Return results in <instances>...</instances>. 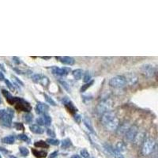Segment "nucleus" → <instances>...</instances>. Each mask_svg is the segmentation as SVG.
<instances>
[{
    "mask_svg": "<svg viewBox=\"0 0 158 158\" xmlns=\"http://www.w3.org/2000/svg\"><path fill=\"white\" fill-rule=\"evenodd\" d=\"M109 85L113 88H123L127 85L126 79L123 75H116L110 79Z\"/></svg>",
    "mask_w": 158,
    "mask_h": 158,
    "instance_id": "obj_5",
    "label": "nucleus"
},
{
    "mask_svg": "<svg viewBox=\"0 0 158 158\" xmlns=\"http://www.w3.org/2000/svg\"><path fill=\"white\" fill-rule=\"evenodd\" d=\"M80 154H81V156L84 158L89 157V152L86 150V149H81V152H80Z\"/></svg>",
    "mask_w": 158,
    "mask_h": 158,
    "instance_id": "obj_36",
    "label": "nucleus"
},
{
    "mask_svg": "<svg viewBox=\"0 0 158 158\" xmlns=\"http://www.w3.org/2000/svg\"><path fill=\"white\" fill-rule=\"evenodd\" d=\"M83 122H84L85 126L86 127L87 129H88L90 132H92V133H94V127H93V125H92L89 118H88V117H84V118H83Z\"/></svg>",
    "mask_w": 158,
    "mask_h": 158,
    "instance_id": "obj_22",
    "label": "nucleus"
},
{
    "mask_svg": "<svg viewBox=\"0 0 158 158\" xmlns=\"http://www.w3.org/2000/svg\"><path fill=\"white\" fill-rule=\"evenodd\" d=\"M104 150L107 154V156L108 155V156L112 158H116L118 156V153L115 151V149H114L112 146L108 145V144L104 145Z\"/></svg>",
    "mask_w": 158,
    "mask_h": 158,
    "instance_id": "obj_13",
    "label": "nucleus"
},
{
    "mask_svg": "<svg viewBox=\"0 0 158 158\" xmlns=\"http://www.w3.org/2000/svg\"><path fill=\"white\" fill-rule=\"evenodd\" d=\"M2 94H3L4 97H6V99L7 102L9 103V104H12V105L13 104H15V103H16L17 101L18 100V97H13V96L10 94L9 92L6 91V89H2Z\"/></svg>",
    "mask_w": 158,
    "mask_h": 158,
    "instance_id": "obj_15",
    "label": "nucleus"
},
{
    "mask_svg": "<svg viewBox=\"0 0 158 158\" xmlns=\"http://www.w3.org/2000/svg\"><path fill=\"white\" fill-rule=\"evenodd\" d=\"M4 81H5V83H6V86L8 87V89H9L10 90V91H15V86H14V85L12 84V83L10 82V81H9V80H8V79H5V80H4Z\"/></svg>",
    "mask_w": 158,
    "mask_h": 158,
    "instance_id": "obj_34",
    "label": "nucleus"
},
{
    "mask_svg": "<svg viewBox=\"0 0 158 158\" xmlns=\"http://www.w3.org/2000/svg\"><path fill=\"white\" fill-rule=\"evenodd\" d=\"M22 118L25 123H31L33 120V115L30 112H28L22 116Z\"/></svg>",
    "mask_w": 158,
    "mask_h": 158,
    "instance_id": "obj_24",
    "label": "nucleus"
},
{
    "mask_svg": "<svg viewBox=\"0 0 158 158\" xmlns=\"http://www.w3.org/2000/svg\"><path fill=\"white\" fill-rule=\"evenodd\" d=\"M74 119H75L76 120V122L77 123H80L81 121V115H76L75 116H74Z\"/></svg>",
    "mask_w": 158,
    "mask_h": 158,
    "instance_id": "obj_42",
    "label": "nucleus"
},
{
    "mask_svg": "<svg viewBox=\"0 0 158 158\" xmlns=\"http://www.w3.org/2000/svg\"><path fill=\"white\" fill-rule=\"evenodd\" d=\"M43 117V119H44V126L46 127H49L52 124V117L50 116L48 114H44V115H42Z\"/></svg>",
    "mask_w": 158,
    "mask_h": 158,
    "instance_id": "obj_26",
    "label": "nucleus"
},
{
    "mask_svg": "<svg viewBox=\"0 0 158 158\" xmlns=\"http://www.w3.org/2000/svg\"><path fill=\"white\" fill-rule=\"evenodd\" d=\"M156 149V143L153 138H147L142 143V153L144 156H149Z\"/></svg>",
    "mask_w": 158,
    "mask_h": 158,
    "instance_id": "obj_2",
    "label": "nucleus"
},
{
    "mask_svg": "<svg viewBox=\"0 0 158 158\" xmlns=\"http://www.w3.org/2000/svg\"><path fill=\"white\" fill-rule=\"evenodd\" d=\"M49 110V106L44 103L38 102L35 107V111L39 115H44L47 114L48 111Z\"/></svg>",
    "mask_w": 158,
    "mask_h": 158,
    "instance_id": "obj_11",
    "label": "nucleus"
},
{
    "mask_svg": "<svg viewBox=\"0 0 158 158\" xmlns=\"http://www.w3.org/2000/svg\"><path fill=\"white\" fill-rule=\"evenodd\" d=\"M12 77H13V78H15V81H16V84L18 85V86H19V85H22V86H23L24 83L22 82V81H21V80H19V79H18V77H15V76H12Z\"/></svg>",
    "mask_w": 158,
    "mask_h": 158,
    "instance_id": "obj_40",
    "label": "nucleus"
},
{
    "mask_svg": "<svg viewBox=\"0 0 158 158\" xmlns=\"http://www.w3.org/2000/svg\"><path fill=\"white\" fill-rule=\"evenodd\" d=\"M41 59H50L51 57H41Z\"/></svg>",
    "mask_w": 158,
    "mask_h": 158,
    "instance_id": "obj_46",
    "label": "nucleus"
},
{
    "mask_svg": "<svg viewBox=\"0 0 158 158\" xmlns=\"http://www.w3.org/2000/svg\"><path fill=\"white\" fill-rule=\"evenodd\" d=\"M58 156V151H55L53 153H51L50 155V158H55Z\"/></svg>",
    "mask_w": 158,
    "mask_h": 158,
    "instance_id": "obj_43",
    "label": "nucleus"
},
{
    "mask_svg": "<svg viewBox=\"0 0 158 158\" xmlns=\"http://www.w3.org/2000/svg\"><path fill=\"white\" fill-rule=\"evenodd\" d=\"M15 115V111L11 108L6 109L5 112L0 117V123L5 127H10L12 126V119Z\"/></svg>",
    "mask_w": 158,
    "mask_h": 158,
    "instance_id": "obj_3",
    "label": "nucleus"
},
{
    "mask_svg": "<svg viewBox=\"0 0 158 158\" xmlns=\"http://www.w3.org/2000/svg\"><path fill=\"white\" fill-rule=\"evenodd\" d=\"M0 158H2V156H1V154H0Z\"/></svg>",
    "mask_w": 158,
    "mask_h": 158,
    "instance_id": "obj_49",
    "label": "nucleus"
},
{
    "mask_svg": "<svg viewBox=\"0 0 158 158\" xmlns=\"http://www.w3.org/2000/svg\"><path fill=\"white\" fill-rule=\"evenodd\" d=\"M15 142V138L13 135H9V136L4 137L2 139V142L4 144H8V145H11L14 144Z\"/></svg>",
    "mask_w": 158,
    "mask_h": 158,
    "instance_id": "obj_23",
    "label": "nucleus"
},
{
    "mask_svg": "<svg viewBox=\"0 0 158 158\" xmlns=\"http://www.w3.org/2000/svg\"><path fill=\"white\" fill-rule=\"evenodd\" d=\"M142 70L143 74H146L147 77H153L156 74V68L151 64L143 65L142 67Z\"/></svg>",
    "mask_w": 158,
    "mask_h": 158,
    "instance_id": "obj_9",
    "label": "nucleus"
},
{
    "mask_svg": "<svg viewBox=\"0 0 158 158\" xmlns=\"http://www.w3.org/2000/svg\"><path fill=\"white\" fill-rule=\"evenodd\" d=\"M61 143H62L61 144L62 148L64 149H68L69 147H70V146H72L71 140H70V138H65V139H63V140L62 141Z\"/></svg>",
    "mask_w": 158,
    "mask_h": 158,
    "instance_id": "obj_25",
    "label": "nucleus"
},
{
    "mask_svg": "<svg viewBox=\"0 0 158 158\" xmlns=\"http://www.w3.org/2000/svg\"><path fill=\"white\" fill-rule=\"evenodd\" d=\"M12 60H13V62H14V63H15V64H17V65H19L20 63H21V61H20V59L18 57H13L12 58Z\"/></svg>",
    "mask_w": 158,
    "mask_h": 158,
    "instance_id": "obj_41",
    "label": "nucleus"
},
{
    "mask_svg": "<svg viewBox=\"0 0 158 158\" xmlns=\"http://www.w3.org/2000/svg\"><path fill=\"white\" fill-rule=\"evenodd\" d=\"M36 122L37 123L38 126H44V119H43V117L40 116L39 118H37L36 119Z\"/></svg>",
    "mask_w": 158,
    "mask_h": 158,
    "instance_id": "obj_37",
    "label": "nucleus"
},
{
    "mask_svg": "<svg viewBox=\"0 0 158 158\" xmlns=\"http://www.w3.org/2000/svg\"><path fill=\"white\" fill-rule=\"evenodd\" d=\"M58 59H59V61L65 65H68V66H72L75 63V60L74 58L69 57V56H63V57H58Z\"/></svg>",
    "mask_w": 158,
    "mask_h": 158,
    "instance_id": "obj_16",
    "label": "nucleus"
},
{
    "mask_svg": "<svg viewBox=\"0 0 158 158\" xmlns=\"http://www.w3.org/2000/svg\"><path fill=\"white\" fill-rule=\"evenodd\" d=\"M44 97L45 100H46V101H47L49 104H51L52 106H56V103L55 102L54 100H53L50 96L47 95L46 94H44Z\"/></svg>",
    "mask_w": 158,
    "mask_h": 158,
    "instance_id": "obj_29",
    "label": "nucleus"
},
{
    "mask_svg": "<svg viewBox=\"0 0 158 158\" xmlns=\"http://www.w3.org/2000/svg\"><path fill=\"white\" fill-rule=\"evenodd\" d=\"M101 122L103 126L108 131H115L118 127V119L113 111H108L102 115Z\"/></svg>",
    "mask_w": 158,
    "mask_h": 158,
    "instance_id": "obj_1",
    "label": "nucleus"
},
{
    "mask_svg": "<svg viewBox=\"0 0 158 158\" xmlns=\"http://www.w3.org/2000/svg\"><path fill=\"white\" fill-rule=\"evenodd\" d=\"M126 150V146L123 142H118L115 145V151L119 154Z\"/></svg>",
    "mask_w": 158,
    "mask_h": 158,
    "instance_id": "obj_21",
    "label": "nucleus"
},
{
    "mask_svg": "<svg viewBox=\"0 0 158 158\" xmlns=\"http://www.w3.org/2000/svg\"><path fill=\"white\" fill-rule=\"evenodd\" d=\"M16 104V108L20 111H29L31 110V106L29 105V103L27 101H25L23 99L18 97V100L17 101V102L15 103Z\"/></svg>",
    "mask_w": 158,
    "mask_h": 158,
    "instance_id": "obj_8",
    "label": "nucleus"
},
{
    "mask_svg": "<svg viewBox=\"0 0 158 158\" xmlns=\"http://www.w3.org/2000/svg\"><path fill=\"white\" fill-rule=\"evenodd\" d=\"M18 138L19 140L23 141V142H27L29 140V138L26 135H24V134H21V135H18Z\"/></svg>",
    "mask_w": 158,
    "mask_h": 158,
    "instance_id": "obj_35",
    "label": "nucleus"
},
{
    "mask_svg": "<svg viewBox=\"0 0 158 158\" xmlns=\"http://www.w3.org/2000/svg\"><path fill=\"white\" fill-rule=\"evenodd\" d=\"M70 71H71V69L70 67H52V74L56 76H59V77H66L70 74Z\"/></svg>",
    "mask_w": 158,
    "mask_h": 158,
    "instance_id": "obj_6",
    "label": "nucleus"
},
{
    "mask_svg": "<svg viewBox=\"0 0 158 158\" xmlns=\"http://www.w3.org/2000/svg\"><path fill=\"white\" fill-rule=\"evenodd\" d=\"M1 102H2V101H1V98H0V104H1Z\"/></svg>",
    "mask_w": 158,
    "mask_h": 158,
    "instance_id": "obj_48",
    "label": "nucleus"
},
{
    "mask_svg": "<svg viewBox=\"0 0 158 158\" xmlns=\"http://www.w3.org/2000/svg\"><path fill=\"white\" fill-rule=\"evenodd\" d=\"M59 82L61 84V85L63 87V89H64L65 90H67V92H69V93H70V85H69L68 83L67 82V81H63V80H59Z\"/></svg>",
    "mask_w": 158,
    "mask_h": 158,
    "instance_id": "obj_31",
    "label": "nucleus"
},
{
    "mask_svg": "<svg viewBox=\"0 0 158 158\" xmlns=\"http://www.w3.org/2000/svg\"><path fill=\"white\" fill-rule=\"evenodd\" d=\"M19 151H20V153H21L23 156H27L29 153V149H28L26 147H23V146L19 148Z\"/></svg>",
    "mask_w": 158,
    "mask_h": 158,
    "instance_id": "obj_32",
    "label": "nucleus"
},
{
    "mask_svg": "<svg viewBox=\"0 0 158 158\" xmlns=\"http://www.w3.org/2000/svg\"><path fill=\"white\" fill-rule=\"evenodd\" d=\"M34 146H36V147L42 148V149H44V148L48 147V144L46 142H44V141H38V142H35Z\"/></svg>",
    "mask_w": 158,
    "mask_h": 158,
    "instance_id": "obj_28",
    "label": "nucleus"
},
{
    "mask_svg": "<svg viewBox=\"0 0 158 158\" xmlns=\"http://www.w3.org/2000/svg\"><path fill=\"white\" fill-rule=\"evenodd\" d=\"M8 158H17V157H15V156H8Z\"/></svg>",
    "mask_w": 158,
    "mask_h": 158,
    "instance_id": "obj_47",
    "label": "nucleus"
},
{
    "mask_svg": "<svg viewBox=\"0 0 158 158\" xmlns=\"http://www.w3.org/2000/svg\"><path fill=\"white\" fill-rule=\"evenodd\" d=\"M62 102L63 103V104L65 105L66 108L68 110L69 112H70L71 114H74L77 112V108L74 107V104L70 101V100L68 97H64V98L62 100Z\"/></svg>",
    "mask_w": 158,
    "mask_h": 158,
    "instance_id": "obj_12",
    "label": "nucleus"
},
{
    "mask_svg": "<svg viewBox=\"0 0 158 158\" xmlns=\"http://www.w3.org/2000/svg\"><path fill=\"white\" fill-rule=\"evenodd\" d=\"M70 158H81V156H79V155L74 154V155H72V156H70Z\"/></svg>",
    "mask_w": 158,
    "mask_h": 158,
    "instance_id": "obj_45",
    "label": "nucleus"
},
{
    "mask_svg": "<svg viewBox=\"0 0 158 158\" xmlns=\"http://www.w3.org/2000/svg\"><path fill=\"white\" fill-rule=\"evenodd\" d=\"M138 133V127H137L136 126H133L131 127H129L127 131H126V133H125L127 140L130 141V142H133V140L135 139V136H136Z\"/></svg>",
    "mask_w": 158,
    "mask_h": 158,
    "instance_id": "obj_10",
    "label": "nucleus"
},
{
    "mask_svg": "<svg viewBox=\"0 0 158 158\" xmlns=\"http://www.w3.org/2000/svg\"><path fill=\"white\" fill-rule=\"evenodd\" d=\"M94 80H91V81H89L88 83H85L84 85H82V86L81 87V89H80V92H81V93H84V92H85L89 88H90V87L94 85Z\"/></svg>",
    "mask_w": 158,
    "mask_h": 158,
    "instance_id": "obj_27",
    "label": "nucleus"
},
{
    "mask_svg": "<svg viewBox=\"0 0 158 158\" xmlns=\"http://www.w3.org/2000/svg\"><path fill=\"white\" fill-rule=\"evenodd\" d=\"M32 81L36 83L41 84L43 86H48L49 84V79L46 76L43 75L41 74H36L32 76Z\"/></svg>",
    "mask_w": 158,
    "mask_h": 158,
    "instance_id": "obj_7",
    "label": "nucleus"
},
{
    "mask_svg": "<svg viewBox=\"0 0 158 158\" xmlns=\"http://www.w3.org/2000/svg\"><path fill=\"white\" fill-rule=\"evenodd\" d=\"M47 134L48 136L52 137V138H55L56 137V133H55L54 131H53V130L52 129H47Z\"/></svg>",
    "mask_w": 158,
    "mask_h": 158,
    "instance_id": "obj_39",
    "label": "nucleus"
},
{
    "mask_svg": "<svg viewBox=\"0 0 158 158\" xmlns=\"http://www.w3.org/2000/svg\"><path fill=\"white\" fill-rule=\"evenodd\" d=\"M29 129H30L31 132H32L33 134H36V135H41L44 132V130L41 127L38 126L37 124H32L29 127Z\"/></svg>",
    "mask_w": 158,
    "mask_h": 158,
    "instance_id": "obj_17",
    "label": "nucleus"
},
{
    "mask_svg": "<svg viewBox=\"0 0 158 158\" xmlns=\"http://www.w3.org/2000/svg\"><path fill=\"white\" fill-rule=\"evenodd\" d=\"M46 142L48 144L52 145V146H59L60 144V141L58 140V139H53V138H48Z\"/></svg>",
    "mask_w": 158,
    "mask_h": 158,
    "instance_id": "obj_30",
    "label": "nucleus"
},
{
    "mask_svg": "<svg viewBox=\"0 0 158 158\" xmlns=\"http://www.w3.org/2000/svg\"><path fill=\"white\" fill-rule=\"evenodd\" d=\"M5 80V77H4V74H2V72L0 71V81H2Z\"/></svg>",
    "mask_w": 158,
    "mask_h": 158,
    "instance_id": "obj_44",
    "label": "nucleus"
},
{
    "mask_svg": "<svg viewBox=\"0 0 158 158\" xmlns=\"http://www.w3.org/2000/svg\"><path fill=\"white\" fill-rule=\"evenodd\" d=\"M111 107H112V102L109 99L103 100L99 103L97 108V111L99 115H103L108 111H110Z\"/></svg>",
    "mask_w": 158,
    "mask_h": 158,
    "instance_id": "obj_4",
    "label": "nucleus"
},
{
    "mask_svg": "<svg viewBox=\"0 0 158 158\" xmlns=\"http://www.w3.org/2000/svg\"><path fill=\"white\" fill-rule=\"evenodd\" d=\"M15 127L18 131H24L23 124L20 123H15Z\"/></svg>",
    "mask_w": 158,
    "mask_h": 158,
    "instance_id": "obj_38",
    "label": "nucleus"
},
{
    "mask_svg": "<svg viewBox=\"0 0 158 158\" xmlns=\"http://www.w3.org/2000/svg\"><path fill=\"white\" fill-rule=\"evenodd\" d=\"M123 76L126 79L127 84H129L130 85H134L138 82V77L134 73H127L126 75Z\"/></svg>",
    "mask_w": 158,
    "mask_h": 158,
    "instance_id": "obj_14",
    "label": "nucleus"
},
{
    "mask_svg": "<svg viewBox=\"0 0 158 158\" xmlns=\"http://www.w3.org/2000/svg\"><path fill=\"white\" fill-rule=\"evenodd\" d=\"M91 74H90L89 71H86L85 73H84V77H83V81L84 82L88 83L89 81H91Z\"/></svg>",
    "mask_w": 158,
    "mask_h": 158,
    "instance_id": "obj_33",
    "label": "nucleus"
},
{
    "mask_svg": "<svg viewBox=\"0 0 158 158\" xmlns=\"http://www.w3.org/2000/svg\"><path fill=\"white\" fill-rule=\"evenodd\" d=\"M83 74H84V71L81 69H76V70L72 71V75H73V77H74V78L75 80H80V79H81Z\"/></svg>",
    "mask_w": 158,
    "mask_h": 158,
    "instance_id": "obj_19",
    "label": "nucleus"
},
{
    "mask_svg": "<svg viewBox=\"0 0 158 158\" xmlns=\"http://www.w3.org/2000/svg\"><path fill=\"white\" fill-rule=\"evenodd\" d=\"M32 152L33 155L37 158H44L46 157V156H47V152L43 150H37V149H32Z\"/></svg>",
    "mask_w": 158,
    "mask_h": 158,
    "instance_id": "obj_20",
    "label": "nucleus"
},
{
    "mask_svg": "<svg viewBox=\"0 0 158 158\" xmlns=\"http://www.w3.org/2000/svg\"><path fill=\"white\" fill-rule=\"evenodd\" d=\"M144 141H145V134L138 133L136 136H135V139L133 140V142L135 144H137V145H140V144L143 143Z\"/></svg>",
    "mask_w": 158,
    "mask_h": 158,
    "instance_id": "obj_18",
    "label": "nucleus"
},
{
    "mask_svg": "<svg viewBox=\"0 0 158 158\" xmlns=\"http://www.w3.org/2000/svg\"><path fill=\"white\" fill-rule=\"evenodd\" d=\"M92 158H94V157H92Z\"/></svg>",
    "mask_w": 158,
    "mask_h": 158,
    "instance_id": "obj_50",
    "label": "nucleus"
}]
</instances>
